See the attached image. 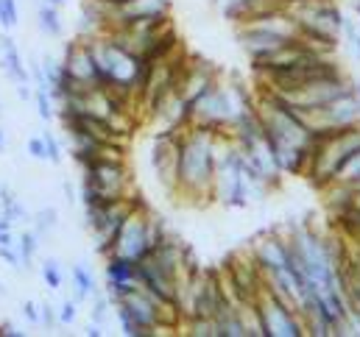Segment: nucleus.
I'll use <instances>...</instances> for the list:
<instances>
[{
  "label": "nucleus",
  "instance_id": "f257e3e1",
  "mask_svg": "<svg viewBox=\"0 0 360 337\" xmlns=\"http://www.w3.org/2000/svg\"><path fill=\"white\" fill-rule=\"evenodd\" d=\"M218 140L221 134L204 128H187L181 137L179 154V195L190 204H210L212 184H215V165H218Z\"/></svg>",
  "mask_w": 360,
  "mask_h": 337
},
{
  "label": "nucleus",
  "instance_id": "f03ea898",
  "mask_svg": "<svg viewBox=\"0 0 360 337\" xmlns=\"http://www.w3.org/2000/svg\"><path fill=\"white\" fill-rule=\"evenodd\" d=\"M82 187L79 198L82 206H95L106 201H120L131 192V173L123 157H101L92 165L82 168Z\"/></svg>",
  "mask_w": 360,
  "mask_h": 337
},
{
  "label": "nucleus",
  "instance_id": "7ed1b4c3",
  "mask_svg": "<svg viewBox=\"0 0 360 337\" xmlns=\"http://www.w3.org/2000/svg\"><path fill=\"white\" fill-rule=\"evenodd\" d=\"M190 109H193V128H204L212 134H232L235 106L226 81H215Z\"/></svg>",
  "mask_w": 360,
  "mask_h": 337
},
{
  "label": "nucleus",
  "instance_id": "20e7f679",
  "mask_svg": "<svg viewBox=\"0 0 360 337\" xmlns=\"http://www.w3.org/2000/svg\"><path fill=\"white\" fill-rule=\"evenodd\" d=\"M257 312H260V324H263V337H304V321L299 315V310L285 301L282 296H276L274 290H263V296L255 301Z\"/></svg>",
  "mask_w": 360,
  "mask_h": 337
},
{
  "label": "nucleus",
  "instance_id": "39448f33",
  "mask_svg": "<svg viewBox=\"0 0 360 337\" xmlns=\"http://www.w3.org/2000/svg\"><path fill=\"white\" fill-rule=\"evenodd\" d=\"M184 131L160 128L151 140V170L168 195H179V154Z\"/></svg>",
  "mask_w": 360,
  "mask_h": 337
},
{
  "label": "nucleus",
  "instance_id": "423d86ee",
  "mask_svg": "<svg viewBox=\"0 0 360 337\" xmlns=\"http://www.w3.org/2000/svg\"><path fill=\"white\" fill-rule=\"evenodd\" d=\"M148 218H151V209H134L126 223L120 226L117 232V240H115V256H123V259H131V262H143L148 253H151V237H148Z\"/></svg>",
  "mask_w": 360,
  "mask_h": 337
},
{
  "label": "nucleus",
  "instance_id": "0eeeda50",
  "mask_svg": "<svg viewBox=\"0 0 360 337\" xmlns=\"http://www.w3.org/2000/svg\"><path fill=\"white\" fill-rule=\"evenodd\" d=\"M168 17H171V0H126V3H117V6H106V31L126 28V25H134V22L168 20Z\"/></svg>",
  "mask_w": 360,
  "mask_h": 337
},
{
  "label": "nucleus",
  "instance_id": "6e6552de",
  "mask_svg": "<svg viewBox=\"0 0 360 337\" xmlns=\"http://www.w3.org/2000/svg\"><path fill=\"white\" fill-rule=\"evenodd\" d=\"M103 259H106V265H103L106 298L115 307L123 293L140 287V262H131V259H123V256H115V253H109Z\"/></svg>",
  "mask_w": 360,
  "mask_h": 337
},
{
  "label": "nucleus",
  "instance_id": "1a4fd4ad",
  "mask_svg": "<svg viewBox=\"0 0 360 337\" xmlns=\"http://www.w3.org/2000/svg\"><path fill=\"white\" fill-rule=\"evenodd\" d=\"M249 253L255 256L260 270L266 276H271V273H276V270L290 265V240H288V234L266 232V234L255 237V243L249 246Z\"/></svg>",
  "mask_w": 360,
  "mask_h": 337
},
{
  "label": "nucleus",
  "instance_id": "9d476101",
  "mask_svg": "<svg viewBox=\"0 0 360 337\" xmlns=\"http://www.w3.org/2000/svg\"><path fill=\"white\" fill-rule=\"evenodd\" d=\"M62 67H65V70H68V76H73L79 84L101 86L90 42H87V39H82V37H79V39H73V42H68L65 56H62Z\"/></svg>",
  "mask_w": 360,
  "mask_h": 337
},
{
  "label": "nucleus",
  "instance_id": "9b49d317",
  "mask_svg": "<svg viewBox=\"0 0 360 337\" xmlns=\"http://www.w3.org/2000/svg\"><path fill=\"white\" fill-rule=\"evenodd\" d=\"M238 42H240L243 53L249 56V62L255 65V62L269 59L274 51H279L290 39H279V37H274V34H269L266 28H260L255 22H240L238 25Z\"/></svg>",
  "mask_w": 360,
  "mask_h": 337
},
{
  "label": "nucleus",
  "instance_id": "f8f14e48",
  "mask_svg": "<svg viewBox=\"0 0 360 337\" xmlns=\"http://www.w3.org/2000/svg\"><path fill=\"white\" fill-rule=\"evenodd\" d=\"M215 81H221L218 79V73H215V67L210 65V62H193V67H190V73H187V79L181 81V86H179V92L187 98V103L193 106L210 86L215 84Z\"/></svg>",
  "mask_w": 360,
  "mask_h": 337
},
{
  "label": "nucleus",
  "instance_id": "ddd939ff",
  "mask_svg": "<svg viewBox=\"0 0 360 337\" xmlns=\"http://www.w3.org/2000/svg\"><path fill=\"white\" fill-rule=\"evenodd\" d=\"M0 67L3 73L14 81V84H22V81H31V70L28 65L22 62V53L17 51V42L3 31L0 37Z\"/></svg>",
  "mask_w": 360,
  "mask_h": 337
},
{
  "label": "nucleus",
  "instance_id": "4468645a",
  "mask_svg": "<svg viewBox=\"0 0 360 337\" xmlns=\"http://www.w3.org/2000/svg\"><path fill=\"white\" fill-rule=\"evenodd\" d=\"M70 282H73V298L76 301H87L92 298L95 290V273L87 262H73L70 265Z\"/></svg>",
  "mask_w": 360,
  "mask_h": 337
},
{
  "label": "nucleus",
  "instance_id": "2eb2a0df",
  "mask_svg": "<svg viewBox=\"0 0 360 337\" xmlns=\"http://www.w3.org/2000/svg\"><path fill=\"white\" fill-rule=\"evenodd\" d=\"M37 25H39V31L45 37H53V39L62 37V11H59V6L42 0L37 6Z\"/></svg>",
  "mask_w": 360,
  "mask_h": 337
},
{
  "label": "nucleus",
  "instance_id": "dca6fc26",
  "mask_svg": "<svg viewBox=\"0 0 360 337\" xmlns=\"http://www.w3.org/2000/svg\"><path fill=\"white\" fill-rule=\"evenodd\" d=\"M39 232L37 229H22L17 234V251H20V262H22V270H31V262L39 251Z\"/></svg>",
  "mask_w": 360,
  "mask_h": 337
},
{
  "label": "nucleus",
  "instance_id": "f3484780",
  "mask_svg": "<svg viewBox=\"0 0 360 337\" xmlns=\"http://www.w3.org/2000/svg\"><path fill=\"white\" fill-rule=\"evenodd\" d=\"M215 6H218V11L224 14V20H229V22H243L249 14H252V6H255V0H215Z\"/></svg>",
  "mask_w": 360,
  "mask_h": 337
},
{
  "label": "nucleus",
  "instance_id": "a211bd4d",
  "mask_svg": "<svg viewBox=\"0 0 360 337\" xmlns=\"http://www.w3.org/2000/svg\"><path fill=\"white\" fill-rule=\"evenodd\" d=\"M39 276H42V282H45L48 290H62V284H65V267H62V262L53 259V256L42 259Z\"/></svg>",
  "mask_w": 360,
  "mask_h": 337
},
{
  "label": "nucleus",
  "instance_id": "6ab92c4d",
  "mask_svg": "<svg viewBox=\"0 0 360 337\" xmlns=\"http://www.w3.org/2000/svg\"><path fill=\"white\" fill-rule=\"evenodd\" d=\"M31 100H34V109H37L39 120L51 123L56 117V100L51 98V89L48 86H34V98Z\"/></svg>",
  "mask_w": 360,
  "mask_h": 337
},
{
  "label": "nucleus",
  "instance_id": "aec40b11",
  "mask_svg": "<svg viewBox=\"0 0 360 337\" xmlns=\"http://www.w3.org/2000/svg\"><path fill=\"white\" fill-rule=\"evenodd\" d=\"M0 209H3V215L14 223V220H22V218H28V209L17 201V195L8 190V187H0Z\"/></svg>",
  "mask_w": 360,
  "mask_h": 337
},
{
  "label": "nucleus",
  "instance_id": "412c9836",
  "mask_svg": "<svg viewBox=\"0 0 360 337\" xmlns=\"http://www.w3.org/2000/svg\"><path fill=\"white\" fill-rule=\"evenodd\" d=\"M56 223H59V212H56L53 206H42V209L34 215V229L39 232V237L51 234V232L56 229Z\"/></svg>",
  "mask_w": 360,
  "mask_h": 337
},
{
  "label": "nucleus",
  "instance_id": "4be33fe9",
  "mask_svg": "<svg viewBox=\"0 0 360 337\" xmlns=\"http://www.w3.org/2000/svg\"><path fill=\"white\" fill-rule=\"evenodd\" d=\"M20 25V6L17 0H0V31H11Z\"/></svg>",
  "mask_w": 360,
  "mask_h": 337
},
{
  "label": "nucleus",
  "instance_id": "5701e85b",
  "mask_svg": "<svg viewBox=\"0 0 360 337\" xmlns=\"http://www.w3.org/2000/svg\"><path fill=\"white\" fill-rule=\"evenodd\" d=\"M79 301L76 298H65L59 307H56V315H59V324L62 326H73L76 324V318H79V307H76Z\"/></svg>",
  "mask_w": 360,
  "mask_h": 337
},
{
  "label": "nucleus",
  "instance_id": "b1692460",
  "mask_svg": "<svg viewBox=\"0 0 360 337\" xmlns=\"http://www.w3.org/2000/svg\"><path fill=\"white\" fill-rule=\"evenodd\" d=\"M25 151H28L31 159L48 162V145H45V137H42V134H31L28 143H25Z\"/></svg>",
  "mask_w": 360,
  "mask_h": 337
},
{
  "label": "nucleus",
  "instance_id": "393cba45",
  "mask_svg": "<svg viewBox=\"0 0 360 337\" xmlns=\"http://www.w3.org/2000/svg\"><path fill=\"white\" fill-rule=\"evenodd\" d=\"M42 137H45V145H48V162H51V165H62L65 154H62V143H59V137H56L53 131H42Z\"/></svg>",
  "mask_w": 360,
  "mask_h": 337
},
{
  "label": "nucleus",
  "instance_id": "a878e982",
  "mask_svg": "<svg viewBox=\"0 0 360 337\" xmlns=\"http://www.w3.org/2000/svg\"><path fill=\"white\" fill-rule=\"evenodd\" d=\"M109 307H112V304H109V298L95 293V304H92V312H90L92 324H98V326H106V318H109Z\"/></svg>",
  "mask_w": 360,
  "mask_h": 337
},
{
  "label": "nucleus",
  "instance_id": "bb28decb",
  "mask_svg": "<svg viewBox=\"0 0 360 337\" xmlns=\"http://www.w3.org/2000/svg\"><path fill=\"white\" fill-rule=\"evenodd\" d=\"M56 324H59L56 307H51L48 301H42V304H39V326H45V329H53Z\"/></svg>",
  "mask_w": 360,
  "mask_h": 337
},
{
  "label": "nucleus",
  "instance_id": "cd10ccee",
  "mask_svg": "<svg viewBox=\"0 0 360 337\" xmlns=\"http://www.w3.org/2000/svg\"><path fill=\"white\" fill-rule=\"evenodd\" d=\"M20 312H22V318H25L31 326H39V304H37V301H22V304H20Z\"/></svg>",
  "mask_w": 360,
  "mask_h": 337
},
{
  "label": "nucleus",
  "instance_id": "c85d7f7f",
  "mask_svg": "<svg viewBox=\"0 0 360 337\" xmlns=\"http://www.w3.org/2000/svg\"><path fill=\"white\" fill-rule=\"evenodd\" d=\"M0 337H22V332L11 324H0Z\"/></svg>",
  "mask_w": 360,
  "mask_h": 337
},
{
  "label": "nucleus",
  "instance_id": "c756f323",
  "mask_svg": "<svg viewBox=\"0 0 360 337\" xmlns=\"http://www.w3.org/2000/svg\"><path fill=\"white\" fill-rule=\"evenodd\" d=\"M347 45L352 48V53H355V59H358V62H360V31H358V34H355V37H352V39H349V42H347Z\"/></svg>",
  "mask_w": 360,
  "mask_h": 337
},
{
  "label": "nucleus",
  "instance_id": "7c9ffc66",
  "mask_svg": "<svg viewBox=\"0 0 360 337\" xmlns=\"http://www.w3.org/2000/svg\"><path fill=\"white\" fill-rule=\"evenodd\" d=\"M65 195H68V204H76V187L70 181H65Z\"/></svg>",
  "mask_w": 360,
  "mask_h": 337
},
{
  "label": "nucleus",
  "instance_id": "2f4dec72",
  "mask_svg": "<svg viewBox=\"0 0 360 337\" xmlns=\"http://www.w3.org/2000/svg\"><path fill=\"white\" fill-rule=\"evenodd\" d=\"M87 335H90V337H101V335H103V326H98V324H90V326H87Z\"/></svg>",
  "mask_w": 360,
  "mask_h": 337
},
{
  "label": "nucleus",
  "instance_id": "473e14b6",
  "mask_svg": "<svg viewBox=\"0 0 360 337\" xmlns=\"http://www.w3.org/2000/svg\"><path fill=\"white\" fill-rule=\"evenodd\" d=\"M0 151H6V131L0 128Z\"/></svg>",
  "mask_w": 360,
  "mask_h": 337
},
{
  "label": "nucleus",
  "instance_id": "72a5a7b5",
  "mask_svg": "<svg viewBox=\"0 0 360 337\" xmlns=\"http://www.w3.org/2000/svg\"><path fill=\"white\" fill-rule=\"evenodd\" d=\"M48 3H53V6H65L68 0H48Z\"/></svg>",
  "mask_w": 360,
  "mask_h": 337
},
{
  "label": "nucleus",
  "instance_id": "f704fd0d",
  "mask_svg": "<svg viewBox=\"0 0 360 337\" xmlns=\"http://www.w3.org/2000/svg\"><path fill=\"white\" fill-rule=\"evenodd\" d=\"M355 95L360 98V79H355Z\"/></svg>",
  "mask_w": 360,
  "mask_h": 337
},
{
  "label": "nucleus",
  "instance_id": "c9c22d12",
  "mask_svg": "<svg viewBox=\"0 0 360 337\" xmlns=\"http://www.w3.org/2000/svg\"><path fill=\"white\" fill-rule=\"evenodd\" d=\"M0 296H6V287H3V282H0Z\"/></svg>",
  "mask_w": 360,
  "mask_h": 337
}]
</instances>
